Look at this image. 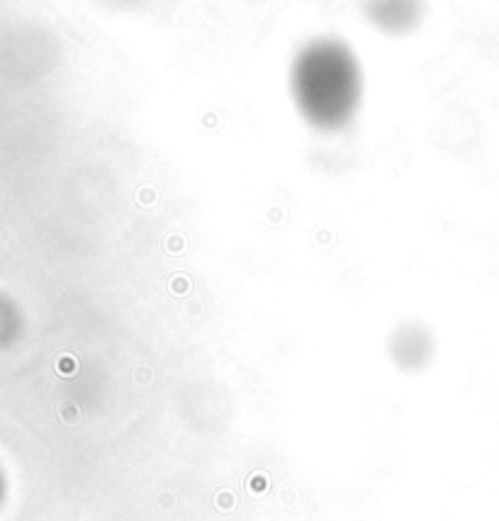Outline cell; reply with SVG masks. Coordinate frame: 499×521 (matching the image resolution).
Returning a JSON list of instances; mask_svg holds the SVG:
<instances>
[{
    "instance_id": "cell-1",
    "label": "cell",
    "mask_w": 499,
    "mask_h": 521,
    "mask_svg": "<svg viewBox=\"0 0 499 521\" xmlns=\"http://www.w3.org/2000/svg\"><path fill=\"white\" fill-rule=\"evenodd\" d=\"M292 95L305 120L322 129H339L361 105L363 78L351 49L339 42H315L297 56Z\"/></svg>"
}]
</instances>
